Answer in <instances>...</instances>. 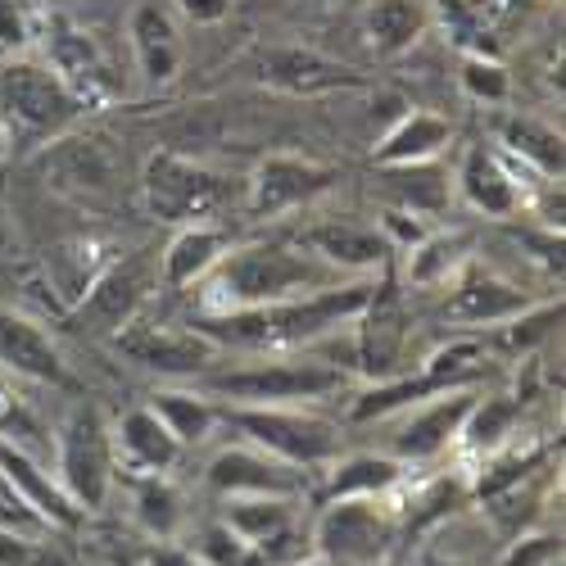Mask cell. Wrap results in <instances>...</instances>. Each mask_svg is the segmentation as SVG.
<instances>
[{
  "instance_id": "1",
  "label": "cell",
  "mask_w": 566,
  "mask_h": 566,
  "mask_svg": "<svg viewBox=\"0 0 566 566\" xmlns=\"http://www.w3.org/2000/svg\"><path fill=\"white\" fill-rule=\"evenodd\" d=\"M345 281H358V276L326 268L300 241H250V245H231L209 268V276L196 286V308L205 317L241 313V308H263V304L332 291V286H345Z\"/></svg>"
},
{
  "instance_id": "2",
  "label": "cell",
  "mask_w": 566,
  "mask_h": 566,
  "mask_svg": "<svg viewBox=\"0 0 566 566\" xmlns=\"http://www.w3.org/2000/svg\"><path fill=\"white\" fill-rule=\"evenodd\" d=\"M371 281L376 276H358V281H345V286H332V291L263 304V308H241V313H209V317L196 313L191 322L218 349L291 354V349H308L332 332H340V326H349L371 295Z\"/></svg>"
},
{
  "instance_id": "3",
  "label": "cell",
  "mask_w": 566,
  "mask_h": 566,
  "mask_svg": "<svg viewBox=\"0 0 566 566\" xmlns=\"http://www.w3.org/2000/svg\"><path fill=\"white\" fill-rule=\"evenodd\" d=\"M140 205L164 227H191V222H222L231 213H245V177L222 172L205 159L155 150L136 177Z\"/></svg>"
},
{
  "instance_id": "4",
  "label": "cell",
  "mask_w": 566,
  "mask_h": 566,
  "mask_svg": "<svg viewBox=\"0 0 566 566\" xmlns=\"http://www.w3.org/2000/svg\"><path fill=\"white\" fill-rule=\"evenodd\" d=\"M86 105L64 86V77L32 55L0 60V132L10 155H36L55 136L82 123Z\"/></svg>"
},
{
  "instance_id": "5",
  "label": "cell",
  "mask_w": 566,
  "mask_h": 566,
  "mask_svg": "<svg viewBox=\"0 0 566 566\" xmlns=\"http://www.w3.org/2000/svg\"><path fill=\"white\" fill-rule=\"evenodd\" d=\"M349 386V371L326 363L313 349L268 354L259 363H241L227 371H205L200 390L218 403H317Z\"/></svg>"
},
{
  "instance_id": "6",
  "label": "cell",
  "mask_w": 566,
  "mask_h": 566,
  "mask_svg": "<svg viewBox=\"0 0 566 566\" xmlns=\"http://www.w3.org/2000/svg\"><path fill=\"white\" fill-rule=\"evenodd\" d=\"M222 421L241 431L245 444H259L300 471L332 467L345 444V431L332 417L313 412V403H222Z\"/></svg>"
},
{
  "instance_id": "7",
  "label": "cell",
  "mask_w": 566,
  "mask_h": 566,
  "mask_svg": "<svg viewBox=\"0 0 566 566\" xmlns=\"http://www.w3.org/2000/svg\"><path fill=\"white\" fill-rule=\"evenodd\" d=\"M51 471L64 485V494L73 499V507L101 512L114 494L118 481V462H114V440H109V421L96 403H73L69 417L55 431V453H51Z\"/></svg>"
},
{
  "instance_id": "8",
  "label": "cell",
  "mask_w": 566,
  "mask_h": 566,
  "mask_svg": "<svg viewBox=\"0 0 566 566\" xmlns=\"http://www.w3.org/2000/svg\"><path fill=\"white\" fill-rule=\"evenodd\" d=\"M36 168L45 186H55L60 196L91 205V209H109L127 177V159L118 150V140L96 127H73L55 136L51 146L36 150Z\"/></svg>"
},
{
  "instance_id": "9",
  "label": "cell",
  "mask_w": 566,
  "mask_h": 566,
  "mask_svg": "<svg viewBox=\"0 0 566 566\" xmlns=\"http://www.w3.org/2000/svg\"><path fill=\"white\" fill-rule=\"evenodd\" d=\"M403 535L386 499H332L308 526V544L326 566H386Z\"/></svg>"
},
{
  "instance_id": "10",
  "label": "cell",
  "mask_w": 566,
  "mask_h": 566,
  "mask_svg": "<svg viewBox=\"0 0 566 566\" xmlns=\"http://www.w3.org/2000/svg\"><path fill=\"white\" fill-rule=\"evenodd\" d=\"M159 286H164L159 250L118 254L96 281H91V291L69 308V322L96 340H114L123 326H132L140 313H146V304L155 300Z\"/></svg>"
},
{
  "instance_id": "11",
  "label": "cell",
  "mask_w": 566,
  "mask_h": 566,
  "mask_svg": "<svg viewBox=\"0 0 566 566\" xmlns=\"http://www.w3.org/2000/svg\"><path fill=\"white\" fill-rule=\"evenodd\" d=\"M336 186H340V168L336 164L276 150V155L259 159L254 172L245 177V218H254V222L286 218L295 209H308L322 196H332Z\"/></svg>"
},
{
  "instance_id": "12",
  "label": "cell",
  "mask_w": 566,
  "mask_h": 566,
  "mask_svg": "<svg viewBox=\"0 0 566 566\" xmlns=\"http://www.w3.org/2000/svg\"><path fill=\"white\" fill-rule=\"evenodd\" d=\"M444 300L436 304V322L449 326L453 336H476V332H499V326L516 322L535 308V295H526L516 281L467 263L449 286H440Z\"/></svg>"
},
{
  "instance_id": "13",
  "label": "cell",
  "mask_w": 566,
  "mask_h": 566,
  "mask_svg": "<svg viewBox=\"0 0 566 566\" xmlns=\"http://www.w3.org/2000/svg\"><path fill=\"white\" fill-rule=\"evenodd\" d=\"M45 64H51L64 86L86 105V109H101V105H114L123 96V73H118V60L109 55V45L91 32V28H77L69 19H51L45 23Z\"/></svg>"
},
{
  "instance_id": "14",
  "label": "cell",
  "mask_w": 566,
  "mask_h": 566,
  "mask_svg": "<svg viewBox=\"0 0 566 566\" xmlns=\"http://www.w3.org/2000/svg\"><path fill=\"white\" fill-rule=\"evenodd\" d=\"M132 367L155 371V376H172V381H200L205 371H213V363L222 358V349L200 332L196 322H132L109 340Z\"/></svg>"
},
{
  "instance_id": "15",
  "label": "cell",
  "mask_w": 566,
  "mask_h": 566,
  "mask_svg": "<svg viewBox=\"0 0 566 566\" xmlns=\"http://www.w3.org/2000/svg\"><path fill=\"white\" fill-rule=\"evenodd\" d=\"M481 390L476 386H462V390H440V395H427L417 399L390 417L395 421V436H390V458H399L403 467H421V462H436L444 458L458 440H462V427L471 408H476Z\"/></svg>"
},
{
  "instance_id": "16",
  "label": "cell",
  "mask_w": 566,
  "mask_h": 566,
  "mask_svg": "<svg viewBox=\"0 0 566 566\" xmlns=\"http://www.w3.org/2000/svg\"><path fill=\"white\" fill-rule=\"evenodd\" d=\"M205 485L218 499H245V494H286V499H304L308 494V471L281 462L272 453H263L259 444H231L218 449L205 467Z\"/></svg>"
},
{
  "instance_id": "17",
  "label": "cell",
  "mask_w": 566,
  "mask_h": 566,
  "mask_svg": "<svg viewBox=\"0 0 566 566\" xmlns=\"http://www.w3.org/2000/svg\"><path fill=\"white\" fill-rule=\"evenodd\" d=\"M295 241L317 254L326 268H336L345 276H376L395 263V245L386 241L381 227H371L363 218H322V222H308L300 227Z\"/></svg>"
},
{
  "instance_id": "18",
  "label": "cell",
  "mask_w": 566,
  "mask_h": 566,
  "mask_svg": "<svg viewBox=\"0 0 566 566\" xmlns=\"http://www.w3.org/2000/svg\"><path fill=\"white\" fill-rule=\"evenodd\" d=\"M259 82L272 91H286V96H336V91H363L371 86L358 69L322 55V51H304V45H281L259 60Z\"/></svg>"
},
{
  "instance_id": "19",
  "label": "cell",
  "mask_w": 566,
  "mask_h": 566,
  "mask_svg": "<svg viewBox=\"0 0 566 566\" xmlns=\"http://www.w3.org/2000/svg\"><path fill=\"white\" fill-rule=\"evenodd\" d=\"M0 367L23 376L32 386H51V390L73 386V371H69L60 345L45 336V326L6 304H0Z\"/></svg>"
},
{
  "instance_id": "20",
  "label": "cell",
  "mask_w": 566,
  "mask_h": 566,
  "mask_svg": "<svg viewBox=\"0 0 566 566\" xmlns=\"http://www.w3.org/2000/svg\"><path fill=\"white\" fill-rule=\"evenodd\" d=\"M118 254H123V245L114 241V235H105V231L64 235V241H55L51 250L41 254L45 286H51V295L64 304V313L91 291V281H96Z\"/></svg>"
},
{
  "instance_id": "21",
  "label": "cell",
  "mask_w": 566,
  "mask_h": 566,
  "mask_svg": "<svg viewBox=\"0 0 566 566\" xmlns=\"http://www.w3.org/2000/svg\"><path fill=\"white\" fill-rule=\"evenodd\" d=\"M0 476H6V485L41 516L45 531H77L82 526V512L73 507V499L55 481L51 462H41V458H32V453L0 440Z\"/></svg>"
},
{
  "instance_id": "22",
  "label": "cell",
  "mask_w": 566,
  "mask_h": 566,
  "mask_svg": "<svg viewBox=\"0 0 566 566\" xmlns=\"http://www.w3.org/2000/svg\"><path fill=\"white\" fill-rule=\"evenodd\" d=\"M109 440H114V462L127 476H159V471H172L186 453L150 403L127 408L109 427Z\"/></svg>"
},
{
  "instance_id": "23",
  "label": "cell",
  "mask_w": 566,
  "mask_h": 566,
  "mask_svg": "<svg viewBox=\"0 0 566 566\" xmlns=\"http://www.w3.org/2000/svg\"><path fill=\"white\" fill-rule=\"evenodd\" d=\"M453 191L462 196L467 209L485 218H512L522 209V181H516V164L503 150L471 146L453 172Z\"/></svg>"
},
{
  "instance_id": "24",
  "label": "cell",
  "mask_w": 566,
  "mask_h": 566,
  "mask_svg": "<svg viewBox=\"0 0 566 566\" xmlns=\"http://www.w3.org/2000/svg\"><path fill=\"white\" fill-rule=\"evenodd\" d=\"M231 250V231L222 222L172 227V241L159 250V276L168 291H196L209 268Z\"/></svg>"
},
{
  "instance_id": "25",
  "label": "cell",
  "mask_w": 566,
  "mask_h": 566,
  "mask_svg": "<svg viewBox=\"0 0 566 566\" xmlns=\"http://www.w3.org/2000/svg\"><path fill=\"white\" fill-rule=\"evenodd\" d=\"M127 45H132V60L140 69L150 86H168L181 73V36L168 10H159L155 0L136 6L127 19Z\"/></svg>"
},
{
  "instance_id": "26",
  "label": "cell",
  "mask_w": 566,
  "mask_h": 566,
  "mask_svg": "<svg viewBox=\"0 0 566 566\" xmlns=\"http://www.w3.org/2000/svg\"><path fill=\"white\" fill-rule=\"evenodd\" d=\"M381 200L386 209L412 213V218H436L453 200V172L440 168V159L427 164H386L381 168Z\"/></svg>"
},
{
  "instance_id": "27",
  "label": "cell",
  "mask_w": 566,
  "mask_h": 566,
  "mask_svg": "<svg viewBox=\"0 0 566 566\" xmlns=\"http://www.w3.org/2000/svg\"><path fill=\"white\" fill-rule=\"evenodd\" d=\"M408 476V467L390 453H349L326 467L322 503L332 499H390Z\"/></svg>"
},
{
  "instance_id": "28",
  "label": "cell",
  "mask_w": 566,
  "mask_h": 566,
  "mask_svg": "<svg viewBox=\"0 0 566 566\" xmlns=\"http://www.w3.org/2000/svg\"><path fill=\"white\" fill-rule=\"evenodd\" d=\"M453 146V127L449 118L431 114V109H408L395 118V127L376 140V168L386 164H427V159H440L444 150Z\"/></svg>"
},
{
  "instance_id": "29",
  "label": "cell",
  "mask_w": 566,
  "mask_h": 566,
  "mask_svg": "<svg viewBox=\"0 0 566 566\" xmlns=\"http://www.w3.org/2000/svg\"><path fill=\"white\" fill-rule=\"evenodd\" d=\"M427 28H431L427 0H367V10H363V32L381 60L408 55L427 36Z\"/></svg>"
},
{
  "instance_id": "30",
  "label": "cell",
  "mask_w": 566,
  "mask_h": 566,
  "mask_svg": "<svg viewBox=\"0 0 566 566\" xmlns=\"http://www.w3.org/2000/svg\"><path fill=\"white\" fill-rule=\"evenodd\" d=\"M132 516H136V526L159 544L177 539L186 526H191L186 494L168 481V471H159V476H132Z\"/></svg>"
},
{
  "instance_id": "31",
  "label": "cell",
  "mask_w": 566,
  "mask_h": 566,
  "mask_svg": "<svg viewBox=\"0 0 566 566\" xmlns=\"http://www.w3.org/2000/svg\"><path fill=\"white\" fill-rule=\"evenodd\" d=\"M471 263V235L462 231H427L417 245L403 250V276L408 286H421V291H440L449 281Z\"/></svg>"
},
{
  "instance_id": "32",
  "label": "cell",
  "mask_w": 566,
  "mask_h": 566,
  "mask_svg": "<svg viewBox=\"0 0 566 566\" xmlns=\"http://www.w3.org/2000/svg\"><path fill=\"white\" fill-rule=\"evenodd\" d=\"M150 408L159 412V421L172 431V440H177L181 449L205 444V440L222 427V403L209 399L200 386H196V390H155Z\"/></svg>"
},
{
  "instance_id": "33",
  "label": "cell",
  "mask_w": 566,
  "mask_h": 566,
  "mask_svg": "<svg viewBox=\"0 0 566 566\" xmlns=\"http://www.w3.org/2000/svg\"><path fill=\"white\" fill-rule=\"evenodd\" d=\"M499 150L507 159H516L522 168L539 172L544 181H557L562 177V136L535 118H507L503 136H499Z\"/></svg>"
},
{
  "instance_id": "34",
  "label": "cell",
  "mask_w": 566,
  "mask_h": 566,
  "mask_svg": "<svg viewBox=\"0 0 566 566\" xmlns=\"http://www.w3.org/2000/svg\"><path fill=\"white\" fill-rule=\"evenodd\" d=\"M0 440L41 458V462H51V453H55L51 427H45V421L28 408V399H19L10 386H0Z\"/></svg>"
},
{
  "instance_id": "35",
  "label": "cell",
  "mask_w": 566,
  "mask_h": 566,
  "mask_svg": "<svg viewBox=\"0 0 566 566\" xmlns=\"http://www.w3.org/2000/svg\"><path fill=\"white\" fill-rule=\"evenodd\" d=\"M516 412H522V408H516V399H507V395H481L476 408H471V417H467L458 444L499 453L512 440V431H516Z\"/></svg>"
},
{
  "instance_id": "36",
  "label": "cell",
  "mask_w": 566,
  "mask_h": 566,
  "mask_svg": "<svg viewBox=\"0 0 566 566\" xmlns=\"http://www.w3.org/2000/svg\"><path fill=\"white\" fill-rule=\"evenodd\" d=\"M196 557L205 566H263L259 548L245 544L235 531H227L222 522H209V526L196 531Z\"/></svg>"
},
{
  "instance_id": "37",
  "label": "cell",
  "mask_w": 566,
  "mask_h": 566,
  "mask_svg": "<svg viewBox=\"0 0 566 566\" xmlns=\"http://www.w3.org/2000/svg\"><path fill=\"white\" fill-rule=\"evenodd\" d=\"M462 91L471 101H481V105H503L512 96V77L499 60H485V55H467L462 60V73H458Z\"/></svg>"
},
{
  "instance_id": "38",
  "label": "cell",
  "mask_w": 566,
  "mask_h": 566,
  "mask_svg": "<svg viewBox=\"0 0 566 566\" xmlns=\"http://www.w3.org/2000/svg\"><path fill=\"white\" fill-rule=\"evenodd\" d=\"M494 566H562V535L544 531V535H516L499 548Z\"/></svg>"
},
{
  "instance_id": "39",
  "label": "cell",
  "mask_w": 566,
  "mask_h": 566,
  "mask_svg": "<svg viewBox=\"0 0 566 566\" xmlns=\"http://www.w3.org/2000/svg\"><path fill=\"white\" fill-rule=\"evenodd\" d=\"M32 45V14L23 0H0V55H23Z\"/></svg>"
},
{
  "instance_id": "40",
  "label": "cell",
  "mask_w": 566,
  "mask_h": 566,
  "mask_svg": "<svg viewBox=\"0 0 566 566\" xmlns=\"http://www.w3.org/2000/svg\"><path fill=\"white\" fill-rule=\"evenodd\" d=\"M172 6L186 23H196V28H213L231 14V0H172Z\"/></svg>"
},
{
  "instance_id": "41",
  "label": "cell",
  "mask_w": 566,
  "mask_h": 566,
  "mask_svg": "<svg viewBox=\"0 0 566 566\" xmlns=\"http://www.w3.org/2000/svg\"><path fill=\"white\" fill-rule=\"evenodd\" d=\"M140 566H205V562L196 557V548L168 539V544H155L146 557H140Z\"/></svg>"
},
{
  "instance_id": "42",
  "label": "cell",
  "mask_w": 566,
  "mask_h": 566,
  "mask_svg": "<svg viewBox=\"0 0 566 566\" xmlns=\"http://www.w3.org/2000/svg\"><path fill=\"white\" fill-rule=\"evenodd\" d=\"M32 544H36V535H23V531L0 526V566H28Z\"/></svg>"
},
{
  "instance_id": "43",
  "label": "cell",
  "mask_w": 566,
  "mask_h": 566,
  "mask_svg": "<svg viewBox=\"0 0 566 566\" xmlns=\"http://www.w3.org/2000/svg\"><path fill=\"white\" fill-rule=\"evenodd\" d=\"M412 566H471V562H462V557H453V553H444V548H436V544H427L417 553V562Z\"/></svg>"
},
{
  "instance_id": "44",
  "label": "cell",
  "mask_w": 566,
  "mask_h": 566,
  "mask_svg": "<svg viewBox=\"0 0 566 566\" xmlns=\"http://www.w3.org/2000/svg\"><path fill=\"white\" fill-rule=\"evenodd\" d=\"M14 254H19V235H14V227L6 222V213H0V263L14 259Z\"/></svg>"
},
{
  "instance_id": "45",
  "label": "cell",
  "mask_w": 566,
  "mask_h": 566,
  "mask_svg": "<svg viewBox=\"0 0 566 566\" xmlns=\"http://www.w3.org/2000/svg\"><path fill=\"white\" fill-rule=\"evenodd\" d=\"M295 566H326V562H322V557H317V553H308V557H300V562H295Z\"/></svg>"
},
{
  "instance_id": "46",
  "label": "cell",
  "mask_w": 566,
  "mask_h": 566,
  "mask_svg": "<svg viewBox=\"0 0 566 566\" xmlns=\"http://www.w3.org/2000/svg\"><path fill=\"white\" fill-rule=\"evenodd\" d=\"M308 6H322V0H308Z\"/></svg>"
},
{
  "instance_id": "47",
  "label": "cell",
  "mask_w": 566,
  "mask_h": 566,
  "mask_svg": "<svg viewBox=\"0 0 566 566\" xmlns=\"http://www.w3.org/2000/svg\"><path fill=\"white\" fill-rule=\"evenodd\" d=\"M0 60H6V55H0Z\"/></svg>"
}]
</instances>
